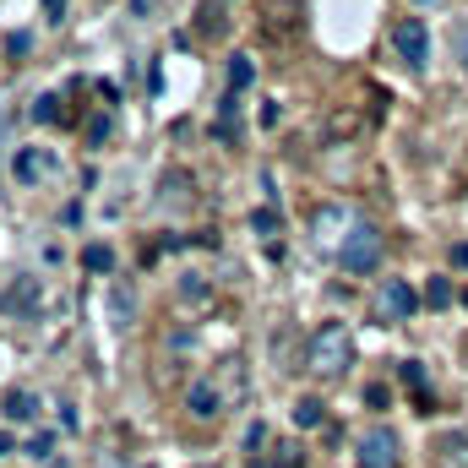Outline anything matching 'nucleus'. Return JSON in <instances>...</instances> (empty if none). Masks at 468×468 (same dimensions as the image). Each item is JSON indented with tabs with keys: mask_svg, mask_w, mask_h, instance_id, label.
Returning a JSON list of instances; mask_svg holds the SVG:
<instances>
[{
	"mask_svg": "<svg viewBox=\"0 0 468 468\" xmlns=\"http://www.w3.org/2000/svg\"><path fill=\"white\" fill-rule=\"evenodd\" d=\"M44 16H49V22H60V16H66V0H44Z\"/></svg>",
	"mask_w": 468,
	"mask_h": 468,
	"instance_id": "21",
	"label": "nucleus"
},
{
	"mask_svg": "<svg viewBox=\"0 0 468 468\" xmlns=\"http://www.w3.org/2000/svg\"><path fill=\"white\" fill-rule=\"evenodd\" d=\"M55 115H60V99H55V93H44V99H38V110H33V120H44V125H49Z\"/></svg>",
	"mask_w": 468,
	"mask_h": 468,
	"instance_id": "16",
	"label": "nucleus"
},
{
	"mask_svg": "<svg viewBox=\"0 0 468 468\" xmlns=\"http://www.w3.org/2000/svg\"><path fill=\"white\" fill-rule=\"evenodd\" d=\"M344 224H349V213H344V207H322V213H316V239H344Z\"/></svg>",
	"mask_w": 468,
	"mask_h": 468,
	"instance_id": "9",
	"label": "nucleus"
},
{
	"mask_svg": "<svg viewBox=\"0 0 468 468\" xmlns=\"http://www.w3.org/2000/svg\"><path fill=\"white\" fill-rule=\"evenodd\" d=\"M82 267H88V272H110V267H115L110 245H88V250H82Z\"/></svg>",
	"mask_w": 468,
	"mask_h": 468,
	"instance_id": "10",
	"label": "nucleus"
},
{
	"mask_svg": "<svg viewBox=\"0 0 468 468\" xmlns=\"http://www.w3.org/2000/svg\"><path fill=\"white\" fill-rule=\"evenodd\" d=\"M452 261H458V267H468V245H452Z\"/></svg>",
	"mask_w": 468,
	"mask_h": 468,
	"instance_id": "22",
	"label": "nucleus"
},
{
	"mask_svg": "<svg viewBox=\"0 0 468 468\" xmlns=\"http://www.w3.org/2000/svg\"><path fill=\"white\" fill-rule=\"evenodd\" d=\"M436 468H468V436H447L436 452Z\"/></svg>",
	"mask_w": 468,
	"mask_h": 468,
	"instance_id": "8",
	"label": "nucleus"
},
{
	"mask_svg": "<svg viewBox=\"0 0 468 468\" xmlns=\"http://www.w3.org/2000/svg\"><path fill=\"white\" fill-rule=\"evenodd\" d=\"M5 414H11V420H33V414H38L33 392H11V398H5Z\"/></svg>",
	"mask_w": 468,
	"mask_h": 468,
	"instance_id": "12",
	"label": "nucleus"
},
{
	"mask_svg": "<svg viewBox=\"0 0 468 468\" xmlns=\"http://www.w3.org/2000/svg\"><path fill=\"white\" fill-rule=\"evenodd\" d=\"M425 305H431V311H447V305H452V283H447V278H431Z\"/></svg>",
	"mask_w": 468,
	"mask_h": 468,
	"instance_id": "11",
	"label": "nucleus"
},
{
	"mask_svg": "<svg viewBox=\"0 0 468 468\" xmlns=\"http://www.w3.org/2000/svg\"><path fill=\"white\" fill-rule=\"evenodd\" d=\"M354 463L359 468H398L403 463V441L392 425H370L359 441H354Z\"/></svg>",
	"mask_w": 468,
	"mask_h": 468,
	"instance_id": "2",
	"label": "nucleus"
},
{
	"mask_svg": "<svg viewBox=\"0 0 468 468\" xmlns=\"http://www.w3.org/2000/svg\"><path fill=\"white\" fill-rule=\"evenodd\" d=\"M420 311V294L409 289V278H387L381 289H376V322L381 327H398V322H409Z\"/></svg>",
	"mask_w": 468,
	"mask_h": 468,
	"instance_id": "3",
	"label": "nucleus"
},
{
	"mask_svg": "<svg viewBox=\"0 0 468 468\" xmlns=\"http://www.w3.org/2000/svg\"><path fill=\"white\" fill-rule=\"evenodd\" d=\"M392 44H398V55H403L409 66H425V55H431V38H425V22H420V16H403V22L392 27Z\"/></svg>",
	"mask_w": 468,
	"mask_h": 468,
	"instance_id": "5",
	"label": "nucleus"
},
{
	"mask_svg": "<svg viewBox=\"0 0 468 468\" xmlns=\"http://www.w3.org/2000/svg\"><path fill=\"white\" fill-rule=\"evenodd\" d=\"M338 261H344V272H370L376 261H381V234L370 229V224H354L349 239H344V250H338Z\"/></svg>",
	"mask_w": 468,
	"mask_h": 468,
	"instance_id": "4",
	"label": "nucleus"
},
{
	"mask_svg": "<svg viewBox=\"0 0 468 468\" xmlns=\"http://www.w3.org/2000/svg\"><path fill=\"white\" fill-rule=\"evenodd\" d=\"M186 409H191L197 420H213V414H218V387H213V381H197V387L186 392Z\"/></svg>",
	"mask_w": 468,
	"mask_h": 468,
	"instance_id": "7",
	"label": "nucleus"
},
{
	"mask_svg": "<svg viewBox=\"0 0 468 468\" xmlns=\"http://www.w3.org/2000/svg\"><path fill=\"white\" fill-rule=\"evenodd\" d=\"M403 381H409V387H425V370H420V359H403Z\"/></svg>",
	"mask_w": 468,
	"mask_h": 468,
	"instance_id": "18",
	"label": "nucleus"
},
{
	"mask_svg": "<svg viewBox=\"0 0 468 468\" xmlns=\"http://www.w3.org/2000/svg\"><path fill=\"white\" fill-rule=\"evenodd\" d=\"M49 175H60V158H55L49 147H22V153H16V180H22V186H38V180H49Z\"/></svg>",
	"mask_w": 468,
	"mask_h": 468,
	"instance_id": "6",
	"label": "nucleus"
},
{
	"mask_svg": "<svg viewBox=\"0 0 468 468\" xmlns=\"http://www.w3.org/2000/svg\"><path fill=\"white\" fill-rule=\"evenodd\" d=\"M180 294H186V300H202V294H207V283H202V278H186V283H180Z\"/></svg>",
	"mask_w": 468,
	"mask_h": 468,
	"instance_id": "19",
	"label": "nucleus"
},
{
	"mask_svg": "<svg viewBox=\"0 0 468 468\" xmlns=\"http://www.w3.org/2000/svg\"><path fill=\"white\" fill-rule=\"evenodd\" d=\"M305 365H311L316 376H344V370L354 365V333H349V327H338V322H327V327L311 338Z\"/></svg>",
	"mask_w": 468,
	"mask_h": 468,
	"instance_id": "1",
	"label": "nucleus"
},
{
	"mask_svg": "<svg viewBox=\"0 0 468 468\" xmlns=\"http://www.w3.org/2000/svg\"><path fill=\"white\" fill-rule=\"evenodd\" d=\"M110 300H115V327H131V289L115 283V294H110Z\"/></svg>",
	"mask_w": 468,
	"mask_h": 468,
	"instance_id": "15",
	"label": "nucleus"
},
{
	"mask_svg": "<svg viewBox=\"0 0 468 468\" xmlns=\"http://www.w3.org/2000/svg\"><path fill=\"white\" fill-rule=\"evenodd\" d=\"M250 77H256V71H250V60H245V55H234V60H229V93L250 88Z\"/></svg>",
	"mask_w": 468,
	"mask_h": 468,
	"instance_id": "14",
	"label": "nucleus"
},
{
	"mask_svg": "<svg viewBox=\"0 0 468 468\" xmlns=\"http://www.w3.org/2000/svg\"><path fill=\"white\" fill-rule=\"evenodd\" d=\"M452 49H458V60L468 66V22H458V27H452Z\"/></svg>",
	"mask_w": 468,
	"mask_h": 468,
	"instance_id": "17",
	"label": "nucleus"
},
{
	"mask_svg": "<svg viewBox=\"0 0 468 468\" xmlns=\"http://www.w3.org/2000/svg\"><path fill=\"white\" fill-rule=\"evenodd\" d=\"M294 425H300V431L322 425V403H316V398H300V403H294Z\"/></svg>",
	"mask_w": 468,
	"mask_h": 468,
	"instance_id": "13",
	"label": "nucleus"
},
{
	"mask_svg": "<svg viewBox=\"0 0 468 468\" xmlns=\"http://www.w3.org/2000/svg\"><path fill=\"white\" fill-rule=\"evenodd\" d=\"M0 136H5V115H0Z\"/></svg>",
	"mask_w": 468,
	"mask_h": 468,
	"instance_id": "23",
	"label": "nucleus"
},
{
	"mask_svg": "<svg viewBox=\"0 0 468 468\" xmlns=\"http://www.w3.org/2000/svg\"><path fill=\"white\" fill-rule=\"evenodd\" d=\"M250 224H256V229H261V234H272V229H278V213H267V207H261V213H256Z\"/></svg>",
	"mask_w": 468,
	"mask_h": 468,
	"instance_id": "20",
	"label": "nucleus"
}]
</instances>
